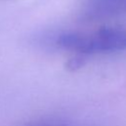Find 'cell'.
Here are the masks:
<instances>
[{"instance_id": "obj_1", "label": "cell", "mask_w": 126, "mask_h": 126, "mask_svg": "<svg viewBox=\"0 0 126 126\" xmlns=\"http://www.w3.org/2000/svg\"><path fill=\"white\" fill-rule=\"evenodd\" d=\"M56 44L84 57L90 54L125 51L126 29L107 27L91 32H65L58 36Z\"/></svg>"}, {"instance_id": "obj_2", "label": "cell", "mask_w": 126, "mask_h": 126, "mask_svg": "<svg viewBox=\"0 0 126 126\" xmlns=\"http://www.w3.org/2000/svg\"><path fill=\"white\" fill-rule=\"evenodd\" d=\"M32 126H65V125H64V124H61V123H57V122H50V121H47V122L37 123V124H34V125H32Z\"/></svg>"}]
</instances>
